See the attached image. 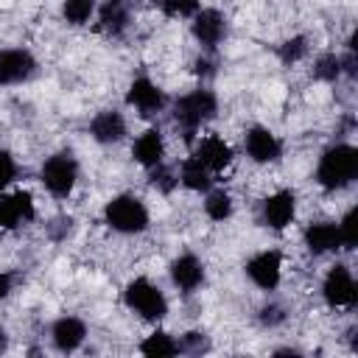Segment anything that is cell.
Segmentation results:
<instances>
[{"mask_svg":"<svg viewBox=\"0 0 358 358\" xmlns=\"http://www.w3.org/2000/svg\"><path fill=\"white\" fill-rule=\"evenodd\" d=\"M355 176H358V151L352 145L338 143L322 154L319 168H316V179L324 190H341Z\"/></svg>","mask_w":358,"mask_h":358,"instance_id":"cell-1","label":"cell"},{"mask_svg":"<svg viewBox=\"0 0 358 358\" xmlns=\"http://www.w3.org/2000/svg\"><path fill=\"white\" fill-rule=\"evenodd\" d=\"M215 109H218L215 95H213L210 90H196V92H190V95H185V98L176 101V106H173V120L182 126L185 137L190 140L193 131H196L204 120H210V117L215 115Z\"/></svg>","mask_w":358,"mask_h":358,"instance_id":"cell-2","label":"cell"},{"mask_svg":"<svg viewBox=\"0 0 358 358\" xmlns=\"http://www.w3.org/2000/svg\"><path fill=\"white\" fill-rule=\"evenodd\" d=\"M103 218H106V224H109L112 229L126 232V235L143 232V229L148 227V210H145V204H143L137 196H129V193L115 196V199L106 204Z\"/></svg>","mask_w":358,"mask_h":358,"instance_id":"cell-3","label":"cell"},{"mask_svg":"<svg viewBox=\"0 0 358 358\" xmlns=\"http://www.w3.org/2000/svg\"><path fill=\"white\" fill-rule=\"evenodd\" d=\"M123 299L134 313H140L143 319H151V322H157V319H162L168 313V302H165L162 291L154 282H148L145 277L131 280L126 285V291H123Z\"/></svg>","mask_w":358,"mask_h":358,"instance_id":"cell-4","label":"cell"},{"mask_svg":"<svg viewBox=\"0 0 358 358\" xmlns=\"http://www.w3.org/2000/svg\"><path fill=\"white\" fill-rule=\"evenodd\" d=\"M39 176H42V185H45L53 196L64 199V196L73 190V185H76L78 165H76V159H73L70 154H53L50 159H45Z\"/></svg>","mask_w":358,"mask_h":358,"instance_id":"cell-5","label":"cell"},{"mask_svg":"<svg viewBox=\"0 0 358 358\" xmlns=\"http://www.w3.org/2000/svg\"><path fill=\"white\" fill-rule=\"evenodd\" d=\"M322 294H324V299H327L330 308H347V305H352L355 302V280H352L350 268L341 266V263H336L327 271V277H324Z\"/></svg>","mask_w":358,"mask_h":358,"instance_id":"cell-6","label":"cell"},{"mask_svg":"<svg viewBox=\"0 0 358 358\" xmlns=\"http://www.w3.org/2000/svg\"><path fill=\"white\" fill-rule=\"evenodd\" d=\"M126 103L134 106L140 115L148 117V115H157V112L165 106V95H162V90H159L151 78L140 76V78L131 81V87H129V92H126Z\"/></svg>","mask_w":358,"mask_h":358,"instance_id":"cell-7","label":"cell"},{"mask_svg":"<svg viewBox=\"0 0 358 358\" xmlns=\"http://www.w3.org/2000/svg\"><path fill=\"white\" fill-rule=\"evenodd\" d=\"M280 268H282V257H280V252H260V255H255L249 263H246V274H249V280L257 285V288H263V291H271V288H277V282H280Z\"/></svg>","mask_w":358,"mask_h":358,"instance_id":"cell-8","label":"cell"},{"mask_svg":"<svg viewBox=\"0 0 358 358\" xmlns=\"http://www.w3.org/2000/svg\"><path fill=\"white\" fill-rule=\"evenodd\" d=\"M36 62L28 50L11 48V50H0V84H17L25 81L34 73Z\"/></svg>","mask_w":358,"mask_h":358,"instance_id":"cell-9","label":"cell"},{"mask_svg":"<svg viewBox=\"0 0 358 358\" xmlns=\"http://www.w3.org/2000/svg\"><path fill=\"white\" fill-rule=\"evenodd\" d=\"M294 210H296V199L291 190H277L274 196L266 199L263 204V221L271 227V229H285L294 218Z\"/></svg>","mask_w":358,"mask_h":358,"instance_id":"cell-10","label":"cell"},{"mask_svg":"<svg viewBox=\"0 0 358 358\" xmlns=\"http://www.w3.org/2000/svg\"><path fill=\"white\" fill-rule=\"evenodd\" d=\"M31 218H34V201H31V193L17 190V193L0 199V227L14 229L17 224L31 221Z\"/></svg>","mask_w":358,"mask_h":358,"instance_id":"cell-11","label":"cell"},{"mask_svg":"<svg viewBox=\"0 0 358 358\" xmlns=\"http://www.w3.org/2000/svg\"><path fill=\"white\" fill-rule=\"evenodd\" d=\"M196 20H193V36L207 48V50H213L221 39H224V31H227V25H224V17L215 11V8H204V11H196L193 14Z\"/></svg>","mask_w":358,"mask_h":358,"instance_id":"cell-12","label":"cell"},{"mask_svg":"<svg viewBox=\"0 0 358 358\" xmlns=\"http://www.w3.org/2000/svg\"><path fill=\"white\" fill-rule=\"evenodd\" d=\"M210 173L213 171H224L229 162H232V148L218 137V134H207L199 145H196V154H193Z\"/></svg>","mask_w":358,"mask_h":358,"instance_id":"cell-13","label":"cell"},{"mask_svg":"<svg viewBox=\"0 0 358 358\" xmlns=\"http://www.w3.org/2000/svg\"><path fill=\"white\" fill-rule=\"evenodd\" d=\"M246 151H249V157L255 162H274V159H280L282 145L268 129L255 126V129L246 131Z\"/></svg>","mask_w":358,"mask_h":358,"instance_id":"cell-14","label":"cell"},{"mask_svg":"<svg viewBox=\"0 0 358 358\" xmlns=\"http://www.w3.org/2000/svg\"><path fill=\"white\" fill-rule=\"evenodd\" d=\"M171 277H173V282H176L185 294H190V291H196V288L201 285V280H204V266H201L193 255H182V257H176V260L171 263Z\"/></svg>","mask_w":358,"mask_h":358,"instance_id":"cell-15","label":"cell"},{"mask_svg":"<svg viewBox=\"0 0 358 358\" xmlns=\"http://www.w3.org/2000/svg\"><path fill=\"white\" fill-rule=\"evenodd\" d=\"M305 243L313 255H324V252H333L341 246V238H338V227L330 224V221H316L305 229Z\"/></svg>","mask_w":358,"mask_h":358,"instance_id":"cell-16","label":"cell"},{"mask_svg":"<svg viewBox=\"0 0 358 358\" xmlns=\"http://www.w3.org/2000/svg\"><path fill=\"white\" fill-rule=\"evenodd\" d=\"M129 0H103L101 6V14H98V28L112 34V36H120L129 25Z\"/></svg>","mask_w":358,"mask_h":358,"instance_id":"cell-17","label":"cell"},{"mask_svg":"<svg viewBox=\"0 0 358 358\" xmlns=\"http://www.w3.org/2000/svg\"><path fill=\"white\" fill-rule=\"evenodd\" d=\"M131 154H134V159H137L140 165H145V168H154V165H159V162H162V154H165V143H162V134H159L157 129H148V131H143V134L137 137V143H134Z\"/></svg>","mask_w":358,"mask_h":358,"instance_id":"cell-18","label":"cell"},{"mask_svg":"<svg viewBox=\"0 0 358 358\" xmlns=\"http://www.w3.org/2000/svg\"><path fill=\"white\" fill-rule=\"evenodd\" d=\"M84 336H87V327H84V322L76 319V316H64V319H59V322L53 324V344H56L62 352H73V350L84 341Z\"/></svg>","mask_w":358,"mask_h":358,"instance_id":"cell-19","label":"cell"},{"mask_svg":"<svg viewBox=\"0 0 358 358\" xmlns=\"http://www.w3.org/2000/svg\"><path fill=\"white\" fill-rule=\"evenodd\" d=\"M90 131L98 143H117L126 134V120L117 112H98L90 123Z\"/></svg>","mask_w":358,"mask_h":358,"instance_id":"cell-20","label":"cell"},{"mask_svg":"<svg viewBox=\"0 0 358 358\" xmlns=\"http://www.w3.org/2000/svg\"><path fill=\"white\" fill-rule=\"evenodd\" d=\"M179 182H182L187 190H207V187H210V171H207L196 157H190V159L182 162Z\"/></svg>","mask_w":358,"mask_h":358,"instance_id":"cell-21","label":"cell"},{"mask_svg":"<svg viewBox=\"0 0 358 358\" xmlns=\"http://www.w3.org/2000/svg\"><path fill=\"white\" fill-rule=\"evenodd\" d=\"M140 352L143 355H176L179 352V344L168 336V333H151L143 344H140Z\"/></svg>","mask_w":358,"mask_h":358,"instance_id":"cell-22","label":"cell"},{"mask_svg":"<svg viewBox=\"0 0 358 358\" xmlns=\"http://www.w3.org/2000/svg\"><path fill=\"white\" fill-rule=\"evenodd\" d=\"M204 213H207L213 221L229 218V213H232V199H229V193H227V190H213V193L207 196V201H204Z\"/></svg>","mask_w":358,"mask_h":358,"instance_id":"cell-23","label":"cell"},{"mask_svg":"<svg viewBox=\"0 0 358 358\" xmlns=\"http://www.w3.org/2000/svg\"><path fill=\"white\" fill-rule=\"evenodd\" d=\"M95 8V0H64V20L70 25H84Z\"/></svg>","mask_w":358,"mask_h":358,"instance_id":"cell-24","label":"cell"},{"mask_svg":"<svg viewBox=\"0 0 358 358\" xmlns=\"http://www.w3.org/2000/svg\"><path fill=\"white\" fill-rule=\"evenodd\" d=\"M313 76H316L319 81H336V78L341 76L338 56H336V53H324V56H319L316 64H313Z\"/></svg>","mask_w":358,"mask_h":358,"instance_id":"cell-25","label":"cell"},{"mask_svg":"<svg viewBox=\"0 0 358 358\" xmlns=\"http://www.w3.org/2000/svg\"><path fill=\"white\" fill-rule=\"evenodd\" d=\"M338 238H341V246L344 249H355V243H358V210L355 207L338 224Z\"/></svg>","mask_w":358,"mask_h":358,"instance_id":"cell-26","label":"cell"},{"mask_svg":"<svg viewBox=\"0 0 358 358\" xmlns=\"http://www.w3.org/2000/svg\"><path fill=\"white\" fill-rule=\"evenodd\" d=\"M305 53H308V39H305V36H294V39H285V42L280 45V59H282L285 64L299 62Z\"/></svg>","mask_w":358,"mask_h":358,"instance_id":"cell-27","label":"cell"},{"mask_svg":"<svg viewBox=\"0 0 358 358\" xmlns=\"http://www.w3.org/2000/svg\"><path fill=\"white\" fill-rule=\"evenodd\" d=\"M168 17H193L199 11V0H154Z\"/></svg>","mask_w":358,"mask_h":358,"instance_id":"cell-28","label":"cell"},{"mask_svg":"<svg viewBox=\"0 0 358 358\" xmlns=\"http://www.w3.org/2000/svg\"><path fill=\"white\" fill-rule=\"evenodd\" d=\"M176 182H179V179H173V173H171L168 168H162V165H154V173H151V185H154L157 190H162V193H171Z\"/></svg>","mask_w":358,"mask_h":358,"instance_id":"cell-29","label":"cell"},{"mask_svg":"<svg viewBox=\"0 0 358 358\" xmlns=\"http://www.w3.org/2000/svg\"><path fill=\"white\" fill-rule=\"evenodd\" d=\"M14 173H17V165H14L11 154L8 151H0V193L8 187V182L14 179Z\"/></svg>","mask_w":358,"mask_h":358,"instance_id":"cell-30","label":"cell"},{"mask_svg":"<svg viewBox=\"0 0 358 358\" xmlns=\"http://www.w3.org/2000/svg\"><path fill=\"white\" fill-rule=\"evenodd\" d=\"M179 350H187V352H201V350H207V338H204L201 333H185V338H182Z\"/></svg>","mask_w":358,"mask_h":358,"instance_id":"cell-31","label":"cell"},{"mask_svg":"<svg viewBox=\"0 0 358 358\" xmlns=\"http://www.w3.org/2000/svg\"><path fill=\"white\" fill-rule=\"evenodd\" d=\"M266 324H277V322H282L285 316H282V310L277 308V305H268V308H263V316H260Z\"/></svg>","mask_w":358,"mask_h":358,"instance_id":"cell-32","label":"cell"},{"mask_svg":"<svg viewBox=\"0 0 358 358\" xmlns=\"http://www.w3.org/2000/svg\"><path fill=\"white\" fill-rule=\"evenodd\" d=\"M8 291H11V277L0 271V299H3V296H8Z\"/></svg>","mask_w":358,"mask_h":358,"instance_id":"cell-33","label":"cell"},{"mask_svg":"<svg viewBox=\"0 0 358 358\" xmlns=\"http://www.w3.org/2000/svg\"><path fill=\"white\" fill-rule=\"evenodd\" d=\"M196 73H199V76H201V73H204V76H210V73H213V64H210V62H204V59H199V62H196Z\"/></svg>","mask_w":358,"mask_h":358,"instance_id":"cell-34","label":"cell"},{"mask_svg":"<svg viewBox=\"0 0 358 358\" xmlns=\"http://www.w3.org/2000/svg\"><path fill=\"white\" fill-rule=\"evenodd\" d=\"M6 344H8V336H6V330H3V327H0V352H3V350H6Z\"/></svg>","mask_w":358,"mask_h":358,"instance_id":"cell-35","label":"cell"}]
</instances>
